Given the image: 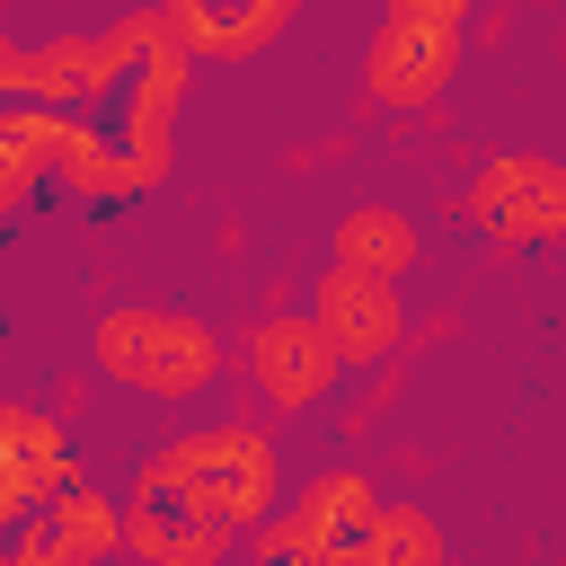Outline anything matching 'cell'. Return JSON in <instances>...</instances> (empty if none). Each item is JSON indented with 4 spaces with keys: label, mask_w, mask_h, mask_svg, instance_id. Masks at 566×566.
Here are the masks:
<instances>
[{
    "label": "cell",
    "mask_w": 566,
    "mask_h": 566,
    "mask_svg": "<svg viewBox=\"0 0 566 566\" xmlns=\"http://www.w3.org/2000/svg\"><path fill=\"white\" fill-rule=\"evenodd\" d=\"M88 371L115 380V389H142V398H195L230 371L221 336L195 318V310H168V301H115L97 310L88 327Z\"/></svg>",
    "instance_id": "1"
},
{
    "label": "cell",
    "mask_w": 566,
    "mask_h": 566,
    "mask_svg": "<svg viewBox=\"0 0 566 566\" xmlns=\"http://www.w3.org/2000/svg\"><path fill=\"white\" fill-rule=\"evenodd\" d=\"M150 469H159L195 513H212V522H230V531H256V522L274 513V433H265L256 416H239V424H195V433H177L168 451H150Z\"/></svg>",
    "instance_id": "2"
},
{
    "label": "cell",
    "mask_w": 566,
    "mask_h": 566,
    "mask_svg": "<svg viewBox=\"0 0 566 566\" xmlns=\"http://www.w3.org/2000/svg\"><path fill=\"white\" fill-rule=\"evenodd\" d=\"M460 212L495 248H548V239H566V159H548V150H495V159H478Z\"/></svg>",
    "instance_id": "3"
},
{
    "label": "cell",
    "mask_w": 566,
    "mask_h": 566,
    "mask_svg": "<svg viewBox=\"0 0 566 566\" xmlns=\"http://www.w3.org/2000/svg\"><path fill=\"white\" fill-rule=\"evenodd\" d=\"M239 371H248L256 407H274V416H310V407H327V389H336L354 363L336 354V336H327L310 310H265V318L239 336Z\"/></svg>",
    "instance_id": "4"
},
{
    "label": "cell",
    "mask_w": 566,
    "mask_h": 566,
    "mask_svg": "<svg viewBox=\"0 0 566 566\" xmlns=\"http://www.w3.org/2000/svg\"><path fill=\"white\" fill-rule=\"evenodd\" d=\"M133 88V62L115 35H53V44H0V97H44V106H97Z\"/></svg>",
    "instance_id": "5"
},
{
    "label": "cell",
    "mask_w": 566,
    "mask_h": 566,
    "mask_svg": "<svg viewBox=\"0 0 566 566\" xmlns=\"http://www.w3.org/2000/svg\"><path fill=\"white\" fill-rule=\"evenodd\" d=\"M310 318L336 336V354H345L354 371H380V363L407 345V301H398V283H389V274H363V265H327V274L310 283Z\"/></svg>",
    "instance_id": "6"
},
{
    "label": "cell",
    "mask_w": 566,
    "mask_h": 566,
    "mask_svg": "<svg viewBox=\"0 0 566 566\" xmlns=\"http://www.w3.org/2000/svg\"><path fill=\"white\" fill-rule=\"evenodd\" d=\"M451 71H460V27H407V18H380L371 53H363V97L416 115V106H433V97L451 88Z\"/></svg>",
    "instance_id": "7"
},
{
    "label": "cell",
    "mask_w": 566,
    "mask_h": 566,
    "mask_svg": "<svg viewBox=\"0 0 566 566\" xmlns=\"http://www.w3.org/2000/svg\"><path fill=\"white\" fill-rule=\"evenodd\" d=\"M71 478H88V469H80V451H71L62 416H44V407L9 398V407H0V513H9V522H27V513H35L53 486H71Z\"/></svg>",
    "instance_id": "8"
},
{
    "label": "cell",
    "mask_w": 566,
    "mask_h": 566,
    "mask_svg": "<svg viewBox=\"0 0 566 566\" xmlns=\"http://www.w3.org/2000/svg\"><path fill=\"white\" fill-rule=\"evenodd\" d=\"M62 124H71V106L9 97V115H0V212H27V203H35V177L53 168Z\"/></svg>",
    "instance_id": "9"
},
{
    "label": "cell",
    "mask_w": 566,
    "mask_h": 566,
    "mask_svg": "<svg viewBox=\"0 0 566 566\" xmlns=\"http://www.w3.org/2000/svg\"><path fill=\"white\" fill-rule=\"evenodd\" d=\"M327 248H336V265H363V274H389V283L416 274V256H424V239H416V221L398 203H345Z\"/></svg>",
    "instance_id": "10"
},
{
    "label": "cell",
    "mask_w": 566,
    "mask_h": 566,
    "mask_svg": "<svg viewBox=\"0 0 566 566\" xmlns=\"http://www.w3.org/2000/svg\"><path fill=\"white\" fill-rule=\"evenodd\" d=\"M389 495H380V478L363 469V460H336V469H318L301 495H292V513L327 539V548H354L363 531H371V513H380Z\"/></svg>",
    "instance_id": "11"
},
{
    "label": "cell",
    "mask_w": 566,
    "mask_h": 566,
    "mask_svg": "<svg viewBox=\"0 0 566 566\" xmlns=\"http://www.w3.org/2000/svg\"><path fill=\"white\" fill-rule=\"evenodd\" d=\"M44 522L62 531L71 566H106V557H124V495H106L97 478L53 486V513H44Z\"/></svg>",
    "instance_id": "12"
},
{
    "label": "cell",
    "mask_w": 566,
    "mask_h": 566,
    "mask_svg": "<svg viewBox=\"0 0 566 566\" xmlns=\"http://www.w3.org/2000/svg\"><path fill=\"white\" fill-rule=\"evenodd\" d=\"M53 177H62V195H80V203H115V195H124V142L97 133V124L71 106L62 150H53Z\"/></svg>",
    "instance_id": "13"
},
{
    "label": "cell",
    "mask_w": 566,
    "mask_h": 566,
    "mask_svg": "<svg viewBox=\"0 0 566 566\" xmlns=\"http://www.w3.org/2000/svg\"><path fill=\"white\" fill-rule=\"evenodd\" d=\"M345 566H442V522L424 504H380L371 531L345 548Z\"/></svg>",
    "instance_id": "14"
},
{
    "label": "cell",
    "mask_w": 566,
    "mask_h": 566,
    "mask_svg": "<svg viewBox=\"0 0 566 566\" xmlns=\"http://www.w3.org/2000/svg\"><path fill=\"white\" fill-rule=\"evenodd\" d=\"M195 44L177 35V44H159L142 71H133V88H124V124H177V106H186V88H195Z\"/></svg>",
    "instance_id": "15"
},
{
    "label": "cell",
    "mask_w": 566,
    "mask_h": 566,
    "mask_svg": "<svg viewBox=\"0 0 566 566\" xmlns=\"http://www.w3.org/2000/svg\"><path fill=\"white\" fill-rule=\"evenodd\" d=\"M115 142H124V195H150V186H168V168H177V142H168V124H115Z\"/></svg>",
    "instance_id": "16"
},
{
    "label": "cell",
    "mask_w": 566,
    "mask_h": 566,
    "mask_svg": "<svg viewBox=\"0 0 566 566\" xmlns=\"http://www.w3.org/2000/svg\"><path fill=\"white\" fill-rule=\"evenodd\" d=\"M0 566H71V548H62V531H53V522H35V513H27Z\"/></svg>",
    "instance_id": "17"
},
{
    "label": "cell",
    "mask_w": 566,
    "mask_h": 566,
    "mask_svg": "<svg viewBox=\"0 0 566 566\" xmlns=\"http://www.w3.org/2000/svg\"><path fill=\"white\" fill-rule=\"evenodd\" d=\"M557 566H566V557H557Z\"/></svg>",
    "instance_id": "18"
}]
</instances>
